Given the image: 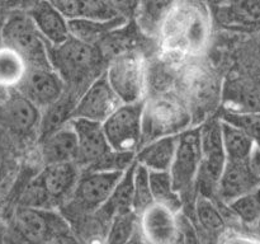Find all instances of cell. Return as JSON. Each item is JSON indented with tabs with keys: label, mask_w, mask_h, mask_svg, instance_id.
I'll use <instances>...</instances> for the list:
<instances>
[{
	"label": "cell",
	"mask_w": 260,
	"mask_h": 244,
	"mask_svg": "<svg viewBox=\"0 0 260 244\" xmlns=\"http://www.w3.org/2000/svg\"><path fill=\"white\" fill-rule=\"evenodd\" d=\"M260 186V173L251 159L228 160L221 174L217 196L225 203H230L240 196L255 190Z\"/></svg>",
	"instance_id": "9a60e30c"
},
{
	"label": "cell",
	"mask_w": 260,
	"mask_h": 244,
	"mask_svg": "<svg viewBox=\"0 0 260 244\" xmlns=\"http://www.w3.org/2000/svg\"><path fill=\"white\" fill-rule=\"evenodd\" d=\"M179 134L157 137L146 142L136 154V162L149 170H170Z\"/></svg>",
	"instance_id": "ffe728a7"
},
{
	"label": "cell",
	"mask_w": 260,
	"mask_h": 244,
	"mask_svg": "<svg viewBox=\"0 0 260 244\" xmlns=\"http://www.w3.org/2000/svg\"><path fill=\"white\" fill-rule=\"evenodd\" d=\"M14 223L18 231L29 240H50L69 230L63 219L51 208L33 206L20 205L15 210Z\"/></svg>",
	"instance_id": "4fadbf2b"
},
{
	"label": "cell",
	"mask_w": 260,
	"mask_h": 244,
	"mask_svg": "<svg viewBox=\"0 0 260 244\" xmlns=\"http://www.w3.org/2000/svg\"><path fill=\"white\" fill-rule=\"evenodd\" d=\"M222 119L240 127L260 145V111H229Z\"/></svg>",
	"instance_id": "f546056e"
},
{
	"label": "cell",
	"mask_w": 260,
	"mask_h": 244,
	"mask_svg": "<svg viewBox=\"0 0 260 244\" xmlns=\"http://www.w3.org/2000/svg\"><path fill=\"white\" fill-rule=\"evenodd\" d=\"M211 2H213V3H215V4H217V3L223 2V0H211Z\"/></svg>",
	"instance_id": "f35d334b"
},
{
	"label": "cell",
	"mask_w": 260,
	"mask_h": 244,
	"mask_svg": "<svg viewBox=\"0 0 260 244\" xmlns=\"http://www.w3.org/2000/svg\"><path fill=\"white\" fill-rule=\"evenodd\" d=\"M255 228H256V231H258V234L260 235V215L258 216V219H256L255 221Z\"/></svg>",
	"instance_id": "74e56055"
},
{
	"label": "cell",
	"mask_w": 260,
	"mask_h": 244,
	"mask_svg": "<svg viewBox=\"0 0 260 244\" xmlns=\"http://www.w3.org/2000/svg\"><path fill=\"white\" fill-rule=\"evenodd\" d=\"M106 76L122 103L140 102L144 94L145 71L142 60L134 53H126L111 63Z\"/></svg>",
	"instance_id": "8fae6325"
},
{
	"label": "cell",
	"mask_w": 260,
	"mask_h": 244,
	"mask_svg": "<svg viewBox=\"0 0 260 244\" xmlns=\"http://www.w3.org/2000/svg\"><path fill=\"white\" fill-rule=\"evenodd\" d=\"M135 168L136 160L124 170L123 175L116 188L112 192L111 197L96 212L101 214L102 218L112 220V218L118 214L134 211V186H135Z\"/></svg>",
	"instance_id": "603a6c76"
},
{
	"label": "cell",
	"mask_w": 260,
	"mask_h": 244,
	"mask_svg": "<svg viewBox=\"0 0 260 244\" xmlns=\"http://www.w3.org/2000/svg\"><path fill=\"white\" fill-rule=\"evenodd\" d=\"M5 169H7V159H5L4 150H3L2 145H0V179L4 177Z\"/></svg>",
	"instance_id": "d590c367"
},
{
	"label": "cell",
	"mask_w": 260,
	"mask_h": 244,
	"mask_svg": "<svg viewBox=\"0 0 260 244\" xmlns=\"http://www.w3.org/2000/svg\"><path fill=\"white\" fill-rule=\"evenodd\" d=\"M196 212L201 225L210 233H218L223 228V219L210 197L201 195L196 203Z\"/></svg>",
	"instance_id": "4dcf8cb0"
},
{
	"label": "cell",
	"mask_w": 260,
	"mask_h": 244,
	"mask_svg": "<svg viewBox=\"0 0 260 244\" xmlns=\"http://www.w3.org/2000/svg\"><path fill=\"white\" fill-rule=\"evenodd\" d=\"M48 58L51 66L63 79L65 84L74 86L90 84L98 78L101 70L102 55L94 45L78 38L70 37L61 45H48Z\"/></svg>",
	"instance_id": "3957f363"
},
{
	"label": "cell",
	"mask_w": 260,
	"mask_h": 244,
	"mask_svg": "<svg viewBox=\"0 0 260 244\" xmlns=\"http://www.w3.org/2000/svg\"><path fill=\"white\" fill-rule=\"evenodd\" d=\"M215 19L223 28L260 30V0H223L215 4Z\"/></svg>",
	"instance_id": "2e32d148"
},
{
	"label": "cell",
	"mask_w": 260,
	"mask_h": 244,
	"mask_svg": "<svg viewBox=\"0 0 260 244\" xmlns=\"http://www.w3.org/2000/svg\"><path fill=\"white\" fill-rule=\"evenodd\" d=\"M175 2L177 0H139L134 17L140 30L147 36L160 35Z\"/></svg>",
	"instance_id": "44dd1931"
},
{
	"label": "cell",
	"mask_w": 260,
	"mask_h": 244,
	"mask_svg": "<svg viewBox=\"0 0 260 244\" xmlns=\"http://www.w3.org/2000/svg\"><path fill=\"white\" fill-rule=\"evenodd\" d=\"M139 220V215L135 211H128V212L113 216L109 224V230L107 233V241H111V243L129 241Z\"/></svg>",
	"instance_id": "83f0119b"
},
{
	"label": "cell",
	"mask_w": 260,
	"mask_h": 244,
	"mask_svg": "<svg viewBox=\"0 0 260 244\" xmlns=\"http://www.w3.org/2000/svg\"><path fill=\"white\" fill-rule=\"evenodd\" d=\"M27 61L14 48L0 45V85L13 90L20 85L28 71Z\"/></svg>",
	"instance_id": "d4e9b609"
},
{
	"label": "cell",
	"mask_w": 260,
	"mask_h": 244,
	"mask_svg": "<svg viewBox=\"0 0 260 244\" xmlns=\"http://www.w3.org/2000/svg\"><path fill=\"white\" fill-rule=\"evenodd\" d=\"M27 12L47 45H61L71 36L68 18L47 0H37Z\"/></svg>",
	"instance_id": "ac0fdd59"
},
{
	"label": "cell",
	"mask_w": 260,
	"mask_h": 244,
	"mask_svg": "<svg viewBox=\"0 0 260 244\" xmlns=\"http://www.w3.org/2000/svg\"><path fill=\"white\" fill-rule=\"evenodd\" d=\"M9 93H10L9 89H7V88H4V86L0 85V104L5 101V98H7L8 94Z\"/></svg>",
	"instance_id": "8d00e7d4"
},
{
	"label": "cell",
	"mask_w": 260,
	"mask_h": 244,
	"mask_svg": "<svg viewBox=\"0 0 260 244\" xmlns=\"http://www.w3.org/2000/svg\"><path fill=\"white\" fill-rule=\"evenodd\" d=\"M124 170H81L73 195L68 200L71 210L96 212L111 197Z\"/></svg>",
	"instance_id": "8992f818"
},
{
	"label": "cell",
	"mask_w": 260,
	"mask_h": 244,
	"mask_svg": "<svg viewBox=\"0 0 260 244\" xmlns=\"http://www.w3.org/2000/svg\"><path fill=\"white\" fill-rule=\"evenodd\" d=\"M259 52H260V47H259Z\"/></svg>",
	"instance_id": "ab89813d"
},
{
	"label": "cell",
	"mask_w": 260,
	"mask_h": 244,
	"mask_svg": "<svg viewBox=\"0 0 260 244\" xmlns=\"http://www.w3.org/2000/svg\"><path fill=\"white\" fill-rule=\"evenodd\" d=\"M37 0H0V19L4 22L5 18L15 12H27Z\"/></svg>",
	"instance_id": "d6a6232c"
},
{
	"label": "cell",
	"mask_w": 260,
	"mask_h": 244,
	"mask_svg": "<svg viewBox=\"0 0 260 244\" xmlns=\"http://www.w3.org/2000/svg\"><path fill=\"white\" fill-rule=\"evenodd\" d=\"M152 203L155 202L154 198H152L151 187H150L149 169L136 162L134 186V211L140 218V215L146 208H149Z\"/></svg>",
	"instance_id": "4316f807"
},
{
	"label": "cell",
	"mask_w": 260,
	"mask_h": 244,
	"mask_svg": "<svg viewBox=\"0 0 260 244\" xmlns=\"http://www.w3.org/2000/svg\"><path fill=\"white\" fill-rule=\"evenodd\" d=\"M202 162V134L201 129L183 130L178 136L177 150L170 167L174 187L180 196L187 193L197 182Z\"/></svg>",
	"instance_id": "ba28073f"
},
{
	"label": "cell",
	"mask_w": 260,
	"mask_h": 244,
	"mask_svg": "<svg viewBox=\"0 0 260 244\" xmlns=\"http://www.w3.org/2000/svg\"><path fill=\"white\" fill-rule=\"evenodd\" d=\"M149 178L154 202L179 214L183 200L174 187L169 170H149Z\"/></svg>",
	"instance_id": "484cf974"
},
{
	"label": "cell",
	"mask_w": 260,
	"mask_h": 244,
	"mask_svg": "<svg viewBox=\"0 0 260 244\" xmlns=\"http://www.w3.org/2000/svg\"><path fill=\"white\" fill-rule=\"evenodd\" d=\"M108 2L119 14L128 18L129 15H134L139 0H108Z\"/></svg>",
	"instance_id": "e575fe53"
},
{
	"label": "cell",
	"mask_w": 260,
	"mask_h": 244,
	"mask_svg": "<svg viewBox=\"0 0 260 244\" xmlns=\"http://www.w3.org/2000/svg\"><path fill=\"white\" fill-rule=\"evenodd\" d=\"M0 38L3 43L19 52L28 66H51L47 42L25 10L12 13L5 18L0 28Z\"/></svg>",
	"instance_id": "277c9868"
},
{
	"label": "cell",
	"mask_w": 260,
	"mask_h": 244,
	"mask_svg": "<svg viewBox=\"0 0 260 244\" xmlns=\"http://www.w3.org/2000/svg\"><path fill=\"white\" fill-rule=\"evenodd\" d=\"M80 170L75 162L46 164L24 191L20 205L52 208L58 203L68 202L80 177Z\"/></svg>",
	"instance_id": "7a4b0ae2"
},
{
	"label": "cell",
	"mask_w": 260,
	"mask_h": 244,
	"mask_svg": "<svg viewBox=\"0 0 260 244\" xmlns=\"http://www.w3.org/2000/svg\"><path fill=\"white\" fill-rule=\"evenodd\" d=\"M221 136L228 160H249L253 158L256 142L235 125L221 119Z\"/></svg>",
	"instance_id": "cb8c5ba5"
},
{
	"label": "cell",
	"mask_w": 260,
	"mask_h": 244,
	"mask_svg": "<svg viewBox=\"0 0 260 244\" xmlns=\"http://www.w3.org/2000/svg\"><path fill=\"white\" fill-rule=\"evenodd\" d=\"M121 103L106 74H102L81 93L74 106L71 118H85L103 124Z\"/></svg>",
	"instance_id": "7c38bea8"
},
{
	"label": "cell",
	"mask_w": 260,
	"mask_h": 244,
	"mask_svg": "<svg viewBox=\"0 0 260 244\" xmlns=\"http://www.w3.org/2000/svg\"><path fill=\"white\" fill-rule=\"evenodd\" d=\"M189 116L182 104L168 98L145 103L142 117V140L146 142L168 135L179 134L188 125Z\"/></svg>",
	"instance_id": "30bf717a"
},
{
	"label": "cell",
	"mask_w": 260,
	"mask_h": 244,
	"mask_svg": "<svg viewBox=\"0 0 260 244\" xmlns=\"http://www.w3.org/2000/svg\"><path fill=\"white\" fill-rule=\"evenodd\" d=\"M142 101L121 103L103 122L107 140L118 152H135L142 141Z\"/></svg>",
	"instance_id": "5b68a950"
},
{
	"label": "cell",
	"mask_w": 260,
	"mask_h": 244,
	"mask_svg": "<svg viewBox=\"0 0 260 244\" xmlns=\"http://www.w3.org/2000/svg\"><path fill=\"white\" fill-rule=\"evenodd\" d=\"M140 225L146 240L165 244L179 240L178 214L159 203H152L140 215Z\"/></svg>",
	"instance_id": "e0dca14e"
},
{
	"label": "cell",
	"mask_w": 260,
	"mask_h": 244,
	"mask_svg": "<svg viewBox=\"0 0 260 244\" xmlns=\"http://www.w3.org/2000/svg\"><path fill=\"white\" fill-rule=\"evenodd\" d=\"M127 23V17L117 15L111 19H90V18H74L69 20L70 35L78 40L94 45L96 41L106 37L113 30H118Z\"/></svg>",
	"instance_id": "7402d4cb"
},
{
	"label": "cell",
	"mask_w": 260,
	"mask_h": 244,
	"mask_svg": "<svg viewBox=\"0 0 260 244\" xmlns=\"http://www.w3.org/2000/svg\"><path fill=\"white\" fill-rule=\"evenodd\" d=\"M42 109L18 89L0 104V130L17 139H28L40 131Z\"/></svg>",
	"instance_id": "9c48e42d"
},
{
	"label": "cell",
	"mask_w": 260,
	"mask_h": 244,
	"mask_svg": "<svg viewBox=\"0 0 260 244\" xmlns=\"http://www.w3.org/2000/svg\"><path fill=\"white\" fill-rule=\"evenodd\" d=\"M210 24V13L203 0H177L160 35L170 50L197 53L207 43Z\"/></svg>",
	"instance_id": "6da1fadb"
},
{
	"label": "cell",
	"mask_w": 260,
	"mask_h": 244,
	"mask_svg": "<svg viewBox=\"0 0 260 244\" xmlns=\"http://www.w3.org/2000/svg\"><path fill=\"white\" fill-rule=\"evenodd\" d=\"M202 134V162L197 175L201 195L210 197L217 195L218 182L226 164V152L221 136V122L212 121L201 129Z\"/></svg>",
	"instance_id": "52a82bcc"
},
{
	"label": "cell",
	"mask_w": 260,
	"mask_h": 244,
	"mask_svg": "<svg viewBox=\"0 0 260 244\" xmlns=\"http://www.w3.org/2000/svg\"><path fill=\"white\" fill-rule=\"evenodd\" d=\"M53 8L58 10L61 14L65 15L69 20L78 18L80 14L79 0H47Z\"/></svg>",
	"instance_id": "836d02e7"
},
{
	"label": "cell",
	"mask_w": 260,
	"mask_h": 244,
	"mask_svg": "<svg viewBox=\"0 0 260 244\" xmlns=\"http://www.w3.org/2000/svg\"><path fill=\"white\" fill-rule=\"evenodd\" d=\"M81 18L90 19H111V18L121 15L108 0H79Z\"/></svg>",
	"instance_id": "1f68e13d"
},
{
	"label": "cell",
	"mask_w": 260,
	"mask_h": 244,
	"mask_svg": "<svg viewBox=\"0 0 260 244\" xmlns=\"http://www.w3.org/2000/svg\"><path fill=\"white\" fill-rule=\"evenodd\" d=\"M230 210L246 224H255L260 215V186L229 203Z\"/></svg>",
	"instance_id": "f1b7e54d"
},
{
	"label": "cell",
	"mask_w": 260,
	"mask_h": 244,
	"mask_svg": "<svg viewBox=\"0 0 260 244\" xmlns=\"http://www.w3.org/2000/svg\"><path fill=\"white\" fill-rule=\"evenodd\" d=\"M78 137L70 121L56 131L41 139V155L46 164L75 162Z\"/></svg>",
	"instance_id": "d6986e66"
},
{
	"label": "cell",
	"mask_w": 260,
	"mask_h": 244,
	"mask_svg": "<svg viewBox=\"0 0 260 244\" xmlns=\"http://www.w3.org/2000/svg\"><path fill=\"white\" fill-rule=\"evenodd\" d=\"M65 85L63 79L52 66H29L17 89L43 109L62 97Z\"/></svg>",
	"instance_id": "5bb4252c"
}]
</instances>
